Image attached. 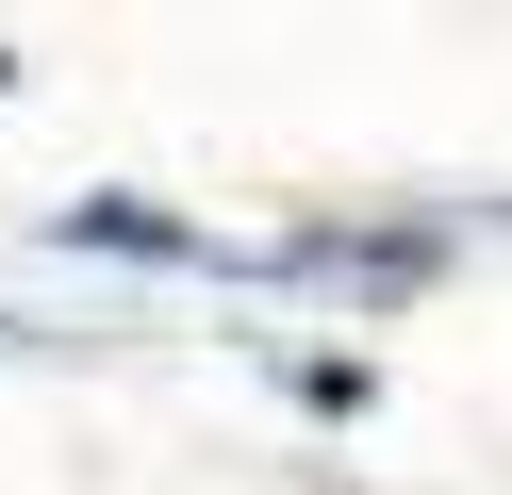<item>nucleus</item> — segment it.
Instances as JSON below:
<instances>
[{
  "mask_svg": "<svg viewBox=\"0 0 512 495\" xmlns=\"http://www.w3.org/2000/svg\"><path fill=\"white\" fill-rule=\"evenodd\" d=\"M50 248H67V264H166V281H215V248H232V231L166 215V198H67V215H50Z\"/></svg>",
  "mask_w": 512,
  "mask_h": 495,
  "instance_id": "nucleus-1",
  "label": "nucleus"
},
{
  "mask_svg": "<svg viewBox=\"0 0 512 495\" xmlns=\"http://www.w3.org/2000/svg\"><path fill=\"white\" fill-rule=\"evenodd\" d=\"M34 347H67V330H34V314H0V363H34Z\"/></svg>",
  "mask_w": 512,
  "mask_h": 495,
  "instance_id": "nucleus-2",
  "label": "nucleus"
},
{
  "mask_svg": "<svg viewBox=\"0 0 512 495\" xmlns=\"http://www.w3.org/2000/svg\"><path fill=\"white\" fill-rule=\"evenodd\" d=\"M17 83H34V66H17V50H0V99H17Z\"/></svg>",
  "mask_w": 512,
  "mask_h": 495,
  "instance_id": "nucleus-3",
  "label": "nucleus"
}]
</instances>
